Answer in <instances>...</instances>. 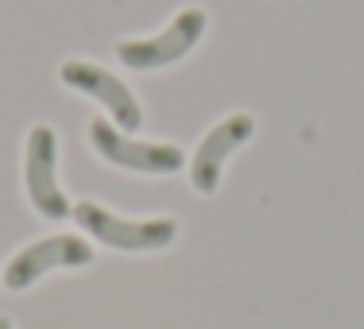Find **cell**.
I'll return each instance as SVG.
<instances>
[{"mask_svg":"<svg viewBox=\"0 0 364 329\" xmlns=\"http://www.w3.org/2000/svg\"><path fill=\"white\" fill-rule=\"evenodd\" d=\"M70 213L90 237H97L109 248H120V252H159V248L175 244V237H178V221H171V217L128 221V217H117V213L93 205V202L74 205Z\"/></svg>","mask_w":364,"mask_h":329,"instance_id":"1","label":"cell"},{"mask_svg":"<svg viewBox=\"0 0 364 329\" xmlns=\"http://www.w3.org/2000/svg\"><path fill=\"white\" fill-rule=\"evenodd\" d=\"M205 23L210 20H205L202 8H182L167 31H159L151 39H124L117 47V55L128 70H159V66L178 63L182 55H190L198 47V39L205 36Z\"/></svg>","mask_w":364,"mask_h":329,"instance_id":"2","label":"cell"},{"mask_svg":"<svg viewBox=\"0 0 364 329\" xmlns=\"http://www.w3.org/2000/svg\"><path fill=\"white\" fill-rule=\"evenodd\" d=\"M58 136L47 124H36L28 132V155H23V183H28V198L31 205L43 213L47 221H63L70 217V202L58 190Z\"/></svg>","mask_w":364,"mask_h":329,"instance_id":"3","label":"cell"},{"mask_svg":"<svg viewBox=\"0 0 364 329\" xmlns=\"http://www.w3.org/2000/svg\"><path fill=\"white\" fill-rule=\"evenodd\" d=\"M93 264V248L82 237L58 232V237L36 240L23 252H16L4 267V287L8 291H28L31 283H39L50 267H85Z\"/></svg>","mask_w":364,"mask_h":329,"instance_id":"4","label":"cell"},{"mask_svg":"<svg viewBox=\"0 0 364 329\" xmlns=\"http://www.w3.org/2000/svg\"><path fill=\"white\" fill-rule=\"evenodd\" d=\"M90 144L97 147L101 159H109L112 167L140 171V175H175L182 171V151L175 144H140L120 136V128L93 120L90 124Z\"/></svg>","mask_w":364,"mask_h":329,"instance_id":"5","label":"cell"},{"mask_svg":"<svg viewBox=\"0 0 364 329\" xmlns=\"http://www.w3.org/2000/svg\"><path fill=\"white\" fill-rule=\"evenodd\" d=\"M58 77H63L70 90L85 93V97H93V101H101V105L112 112V120H117L124 132H136V128L144 124V112H140L136 93L128 90V85L120 82L117 74H109L105 66H97V63H77V58H70V63H63Z\"/></svg>","mask_w":364,"mask_h":329,"instance_id":"6","label":"cell"},{"mask_svg":"<svg viewBox=\"0 0 364 329\" xmlns=\"http://www.w3.org/2000/svg\"><path fill=\"white\" fill-rule=\"evenodd\" d=\"M252 132H256V120L248 117V112H232V117H225L221 124H213L210 132H205V140L198 144V151H194V163H190V183H194L198 194H213V190L221 186L225 159H229L240 144L252 140Z\"/></svg>","mask_w":364,"mask_h":329,"instance_id":"7","label":"cell"},{"mask_svg":"<svg viewBox=\"0 0 364 329\" xmlns=\"http://www.w3.org/2000/svg\"><path fill=\"white\" fill-rule=\"evenodd\" d=\"M0 329H12V322H8V318H0Z\"/></svg>","mask_w":364,"mask_h":329,"instance_id":"8","label":"cell"}]
</instances>
